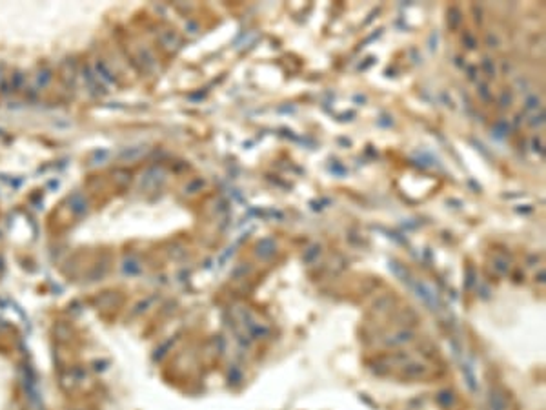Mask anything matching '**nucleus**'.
Instances as JSON below:
<instances>
[{"label": "nucleus", "instance_id": "1", "mask_svg": "<svg viewBox=\"0 0 546 410\" xmlns=\"http://www.w3.org/2000/svg\"><path fill=\"white\" fill-rule=\"evenodd\" d=\"M426 372H428V367L424 363H410V365H404L402 375L408 379H415V377H422Z\"/></svg>", "mask_w": 546, "mask_h": 410}, {"label": "nucleus", "instance_id": "2", "mask_svg": "<svg viewBox=\"0 0 546 410\" xmlns=\"http://www.w3.org/2000/svg\"><path fill=\"white\" fill-rule=\"evenodd\" d=\"M277 250V244L273 243V239H263L261 243L257 244V255L263 259H270Z\"/></svg>", "mask_w": 546, "mask_h": 410}, {"label": "nucleus", "instance_id": "3", "mask_svg": "<svg viewBox=\"0 0 546 410\" xmlns=\"http://www.w3.org/2000/svg\"><path fill=\"white\" fill-rule=\"evenodd\" d=\"M414 339V332L410 330H399L395 335H392L390 339H386L388 347H397V345H404V343H410Z\"/></svg>", "mask_w": 546, "mask_h": 410}, {"label": "nucleus", "instance_id": "4", "mask_svg": "<svg viewBox=\"0 0 546 410\" xmlns=\"http://www.w3.org/2000/svg\"><path fill=\"white\" fill-rule=\"evenodd\" d=\"M490 409L491 410H506L508 409V401L505 396H501L499 392H491L490 396Z\"/></svg>", "mask_w": 546, "mask_h": 410}, {"label": "nucleus", "instance_id": "5", "mask_svg": "<svg viewBox=\"0 0 546 410\" xmlns=\"http://www.w3.org/2000/svg\"><path fill=\"white\" fill-rule=\"evenodd\" d=\"M437 403L441 405V407H450V405L453 403V394H452L450 390L439 392V394H437Z\"/></svg>", "mask_w": 546, "mask_h": 410}, {"label": "nucleus", "instance_id": "6", "mask_svg": "<svg viewBox=\"0 0 546 410\" xmlns=\"http://www.w3.org/2000/svg\"><path fill=\"white\" fill-rule=\"evenodd\" d=\"M319 254H320V246H319V244H313V246L310 248V252H308V254L304 255V261H306V263H310L311 259L317 257Z\"/></svg>", "mask_w": 546, "mask_h": 410}, {"label": "nucleus", "instance_id": "7", "mask_svg": "<svg viewBox=\"0 0 546 410\" xmlns=\"http://www.w3.org/2000/svg\"><path fill=\"white\" fill-rule=\"evenodd\" d=\"M537 104H539V98L537 97H530L528 100H526V108H528V110H535Z\"/></svg>", "mask_w": 546, "mask_h": 410}, {"label": "nucleus", "instance_id": "8", "mask_svg": "<svg viewBox=\"0 0 546 410\" xmlns=\"http://www.w3.org/2000/svg\"><path fill=\"white\" fill-rule=\"evenodd\" d=\"M483 68H484V70H486V71H488V73H490V77L495 75V71H493V68H491L490 59H486V60H484V62H483Z\"/></svg>", "mask_w": 546, "mask_h": 410}, {"label": "nucleus", "instance_id": "9", "mask_svg": "<svg viewBox=\"0 0 546 410\" xmlns=\"http://www.w3.org/2000/svg\"><path fill=\"white\" fill-rule=\"evenodd\" d=\"M512 102V97L508 95V93H503V97H501V106H508Z\"/></svg>", "mask_w": 546, "mask_h": 410}]
</instances>
